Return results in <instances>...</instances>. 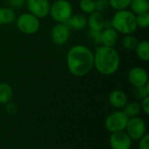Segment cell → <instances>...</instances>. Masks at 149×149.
Listing matches in <instances>:
<instances>
[{"label":"cell","mask_w":149,"mask_h":149,"mask_svg":"<svg viewBox=\"0 0 149 149\" xmlns=\"http://www.w3.org/2000/svg\"><path fill=\"white\" fill-rule=\"evenodd\" d=\"M66 64L72 75L84 77L93 68V52L86 45H73L67 52Z\"/></svg>","instance_id":"obj_1"},{"label":"cell","mask_w":149,"mask_h":149,"mask_svg":"<svg viewBox=\"0 0 149 149\" xmlns=\"http://www.w3.org/2000/svg\"><path fill=\"white\" fill-rule=\"evenodd\" d=\"M120 57L114 47L98 46L93 53V67L102 75L114 74L120 67Z\"/></svg>","instance_id":"obj_2"},{"label":"cell","mask_w":149,"mask_h":149,"mask_svg":"<svg viewBox=\"0 0 149 149\" xmlns=\"http://www.w3.org/2000/svg\"><path fill=\"white\" fill-rule=\"evenodd\" d=\"M111 26L118 32L123 35L133 34L137 30L135 14L131 10H117L110 20Z\"/></svg>","instance_id":"obj_3"},{"label":"cell","mask_w":149,"mask_h":149,"mask_svg":"<svg viewBox=\"0 0 149 149\" xmlns=\"http://www.w3.org/2000/svg\"><path fill=\"white\" fill-rule=\"evenodd\" d=\"M72 6L68 0H56L50 6L49 15L57 23H67L72 15Z\"/></svg>","instance_id":"obj_4"},{"label":"cell","mask_w":149,"mask_h":149,"mask_svg":"<svg viewBox=\"0 0 149 149\" xmlns=\"http://www.w3.org/2000/svg\"><path fill=\"white\" fill-rule=\"evenodd\" d=\"M16 24L18 31L26 35L35 34L40 28L39 18L30 12H24L19 15L17 18Z\"/></svg>","instance_id":"obj_5"},{"label":"cell","mask_w":149,"mask_h":149,"mask_svg":"<svg viewBox=\"0 0 149 149\" xmlns=\"http://www.w3.org/2000/svg\"><path fill=\"white\" fill-rule=\"evenodd\" d=\"M129 118L121 110L109 113L105 120V127L110 133L125 131Z\"/></svg>","instance_id":"obj_6"},{"label":"cell","mask_w":149,"mask_h":149,"mask_svg":"<svg viewBox=\"0 0 149 149\" xmlns=\"http://www.w3.org/2000/svg\"><path fill=\"white\" fill-rule=\"evenodd\" d=\"M125 132L132 141H139L147 134V125L145 120L139 116L129 118Z\"/></svg>","instance_id":"obj_7"},{"label":"cell","mask_w":149,"mask_h":149,"mask_svg":"<svg viewBox=\"0 0 149 149\" xmlns=\"http://www.w3.org/2000/svg\"><path fill=\"white\" fill-rule=\"evenodd\" d=\"M25 3L29 12L38 18H44L49 15L51 6L49 0H26Z\"/></svg>","instance_id":"obj_8"},{"label":"cell","mask_w":149,"mask_h":149,"mask_svg":"<svg viewBox=\"0 0 149 149\" xmlns=\"http://www.w3.org/2000/svg\"><path fill=\"white\" fill-rule=\"evenodd\" d=\"M71 31L69 26L65 23H57L51 31V38L57 45H63L69 40Z\"/></svg>","instance_id":"obj_9"},{"label":"cell","mask_w":149,"mask_h":149,"mask_svg":"<svg viewBox=\"0 0 149 149\" xmlns=\"http://www.w3.org/2000/svg\"><path fill=\"white\" fill-rule=\"evenodd\" d=\"M127 80L134 87L142 86L148 83V74L144 68L134 66L129 70Z\"/></svg>","instance_id":"obj_10"},{"label":"cell","mask_w":149,"mask_h":149,"mask_svg":"<svg viewBox=\"0 0 149 149\" xmlns=\"http://www.w3.org/2000/svg\"><path fill=\"white\" fill-rule=\"evenodd\" d=\"M132 139L125 131L111 133L109 145L112 149H131Z\"/></svg>","instance_id":"obj_11"},{"label":"cell","mask_w":149,"mask_h":149,"mask_svg":"<svg viewBox=\"0 0 149 149\" xmlns=\"http://www.w3.org/2000/svg\"><path fill=\"white\" fill-rule=\"evenodd\" d=\"M119 33L112 27L106 26L100 32V44L108 47H114L118 43Z\"/></svg>","instance_id":"obj_12"},{"label":"cell","mask_w":149,"mask_h":149,"mask_svg":"<svg viewBox=\"0 0 149 149\" xmlns=\"http://www.w3.org/2000/svg\"><path fill=\"white\" fill-rule=\"evenodd\" d=\"M87 25L91 31H101L107 25V20L101 12L95 10L89 14L87 18Z\"/></svg>","instance_id":"obj_13"},{"label":"cell","mask_w":149,"mask_h":149,"mask_svg":"<svg viewBox=\"0 0 149 149\" xmlns=\"http://www.w3.org/2000/svg\"><path fill=\"white\" fill-rule=\"evenodd\" d=\"M110 105L117 110H121L128 102V98L125 92L121 90H113L108 96Z\"/></svg>","instance_id":"obj_14"},{"label":"cell","mask_w":149,"mask_h":149,"mask_svg":"<svg viewBox=\"0 0 149 149\" xmlns=\"http://www.w3.org/2000/svg\"><path fill=\"white\" fill-rule=\"evenodd\" d=\"M69 28L75 31H81L87 25V18L83 14H74L67 21Z\"/></svg>","instance_id":"obj_15"},{"label":"cell","mask_w":149,"mask_h":149,"mask_svg":"<svg viewBox=\"0 0 149 149\" xmlns=\"http://www.w3.org/2000/svg\"><path fill=\"white\" fill-rule=\"evenodd\" d=\"M16 14L10 7H0V25L9 24L15 21Z\"/></svg>","instance_id":"obj_16"},{"label":"cell","mask_w":149,"mask_h":149,"mask_svg":"<svg viewBox=\"0 0 149 149\" xmlns=\"http://www.w3.org/2000/svg\"><path fill=\"white\" fill-rule=\"evenodd\" d=\"M13 97V90L11 86L5 82L0 83V104L5 105L11 101Z\"/></svg>","instance_id":"obj_17"},{"label":"cell","mask_w":149,"mask_h":149,"mask_svg":"<svg viewBox=\"0 0 149 149\" xmlns=\"http://www.w3.org/2000/svg\"><path fill=\"white\" fill-rule=\"evenodd\" d=\"M131 11L137 15L144 12H148L149 1L148 0H132L130 6Z\"/></svg>","instance_id":"obj_18"},{"label":"cell","mask_w":149,"mask_h":149,"mask_svg":"<svg viewBox=\"0 0 149 149\" xmlns=\"http://www.w3.org/2000/svg\"><path fill=\"white\" fill-rule=\"evenodd\" d=\"M135 52L138 56V58L142 60V61H148L149 59V43L147 40H142L138 42L136 47H135Z\"/></svg>","instance_id":"obj_19"},{"label":"cell","mask_w":149,"mask_h":149,"mask_svg":"<svg viewBox=\"0 0 149 149\" xmlns=\"http://www.w3.org/2000/svg\"><path fill=\"white\" fill-rule=\"evenodd\" d=\"M122 111L128 118H133V117L139 116V114L141 112V108L140 103L136 101H131L127 103V105L124 107Z\"/></svg>","instance_id":"obj_20"},{"label":"cell","mask_w":149,"mask_h":149,"mask_svg":"<svg viewBox=\"0 0 149 149\" xmlns=\"http://www.w3.org/2000/svg\"><path fill=\"white\" fill-rule=\"evenodd\" d=\"M138 39L135 36H134L133 34H127L125 35L123 39H122V45L123 46L129 51H133L135 49L137 44H138Z\"/></svg>","instance_id":"obj_21"},{"label":"cell","mask_w":149,"mask_h":149,"mask_svg":"<svg viewBox=\"0 0 149 149\" xmlns=\"http://www.w3.org/2000/svg\"><path fill=\"white\" fill-rule=\"evenodd\" d=\"M108 1H109V7L113 8L117 11V10H127L130 6L132 0H108Z\"/></svg>","instance_id":"obj_22"},{"label":"cell","mask_w":149,"mask_h":149,"mask_svg":"<svg viewBox=\"0 0 149 149\" xmlns=\"http://www.w3.org/2000/svg\"><path fill=\"white\" fill-rule=\"evenodd\" d=\"M134 96L139 100H141L143 99H145L146 97L149 96V85L148 83L145 86H138V87H134V92H133Z\"/></svg>","instance_id":"obj_23"},{"label":"cell","mask_w":149,"mask_h":149,"mask_svg":"<svg viewBox=\"0 0 149 149\" xmlns=\"http://www.w3.org/2000/svg\"><path fill=\"white\" fill-rule=\"evenodd\" d=\"M80 10L86 14H91L95 11V4L94 0H80L79 1Z\"/></svg>","instance_id":"obj_24"},{"label":"cell","mask_w":149,"mask_h":149,"mask_svg":"<svg viewBox=\"0 0 149 149\" xmlns=\"http://www.w3.org/2000/svg\"><path fill=\"white\" fill-rule=\"evenodd\" d=\"M136 18V24L137 27L146 29L149 25V13L148 12H144L141 14L135 15Z\"/></svg>","instance_id":"obj_25"},{"label":"cell","mask_w":149,"mask_h":149,"mask_svg":"<svg viewBox=\"0 0 149 149\" xmlns=\"http://www.w3.org/2000/svg\"><path fill=\"white\" fill-rule=\"evenodd\" d=\"M95 4V10L103 12L109 7V1L108 0H94Z\"/></svg>","instance_id":"obj_26"},{"label":"cell","mask_w":149,"mask_h":149,"mask_svg":"<svg viewBox=\"0 0 149 149\" xmlns=\"http://www.w3.org/2000/svg\"><path fill=\"white\" fill-rule=\"evenodd\" d=\"M26 0H7L6 3L8 4V7L10 9H21L24 4L25 3Z\"/></svg>","instance_id":"obj_27"},{"label":"cell","mask_w":149,"mask_h":149,"mask_svg":"<svg viewBox=\"0 0 149 149\" xmlns=\"http://www.w3.org/2000/svg\"><path fill=\"white\" fill-rule=\"evenodd\" d=\"M5 111H6L7 114L10 115V116H13L17 112V107L16 106L15 103L10 101V102L5 104Z\"/></svg>","instance_id":"obj_28"},{"label":"cell","mask_w":149,"mask_h":149,"mask_svg":"<svg viewBox=\"0 0 149 149\" xmlns=\"http://www.w3.org/2000/svg\"><path fill=\"white\" fill-rule=\"evenodd\" d=\"M139 149H149V134H146L142 138L139 140Z\"/></svg>","instance_id":"obj_29"},{"label":"cell","mask_w":149,"mask_h":149,"mask_svg":"<svg viewBox=\"0 0 149 149\" xmlns=\"http://www.w3.org/2000/svg\"><path fill=\"white\" fill-rule=\"evenodd\" d=\"M100 32L101 31H95L90 30L88 33L90 39L95 44H100Z\"/></svg>","instance_id":"obj_30"},{"label":"cell","mask_w":149,"mask_h":149,"mask_svg":"<svg viewBox=\"0 0 149 149\" xmlns=\"http://www.w3.org/2000/svg\"><path fill=\"white\" fill-rule=\"evenodd\" d=\"M141 111L146 114V115H148L149 114V96L148 97H146L145 99L141 100Z\"/></svg>","instance_id":"obj_31"}]
</instances>
